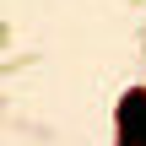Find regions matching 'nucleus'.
<instances>
[{"mask_svg": "<svg viewBox=\"0 0 146 146\" xmlns=\"http://www.w3.org/2000/svg\"><path fill=\"white\" fill-rule=\"evenodd\" d=\"M119 146H146V92H125L119 103Z\"/></svg>", "mask_w": 146, "mask_h": 146, "instance_id": "f257e3e1", "label": "nucleus"}]
</instances>
